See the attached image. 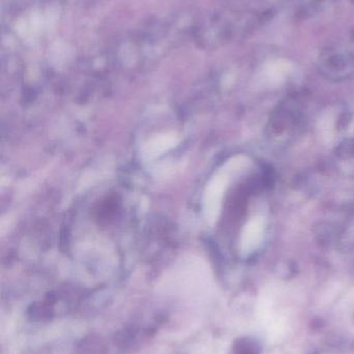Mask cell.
I'll return each mask as SVG.
<instances>
[{
	"label": "cell",
	"instance_id": "3957f363",
	"mask_svg": "<svg viewBox=\"0 0 354 354\" xmlns=\"http://www.w3.org/2000/svg\"><path fill=\"white\" fill-rule=\"evenodd\" d=\"M178 143V137L174 133L157 135L143 145V157L145 160L155 159L176 147Z\"/></svg>",
	"mask_w": 354,
	"mask_h": 354
},
{
	"label": "cell",
	"instance_id": "6da1fadb",
	"mask_svg": "<svg viewBox=\"0 0 354 354\" xmlns=\"http://www.w3.org/2000/svg\"><path fill=\"white\" fill-rule=\"evenodd\" d=\"M245 159L235 158L231 160L218 174L212 177L206 187L203 198L204 216L208 224L214 225L220 216L222 198L229 183V176L235 170H240L245 165Z\"/></svg>",
	"mask_w": 354,
	"mask_h": 354
},
{
	"label": "cell",
	"instance_id": "7a4b0ae2",
	"mask_svg": "<svg viewBox=\"0 0 354 354\" xmlns=\"http://www.w3.org/2000/svg\"><path fill=\"white\" fill-rule=\"evenodd\" d=\"M263 218H254L245 225L241 235L240 248L242 253L249 254L255 251L262 239H263L264 228Z\"/></svg>",
	"mask_w": 354,
	"mask_h": 354
}]
</instances>
